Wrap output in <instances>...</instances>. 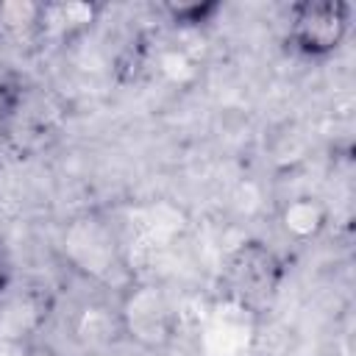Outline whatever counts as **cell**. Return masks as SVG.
Here are the masks:
<instances>
[{
  "mask_svg": "<svg viewBox=\"0 0 356 356\" xmlns=\"http://www.w3.org/2000/svg\"><path fill=\"white\" fill-rule=\"evenodd\" d=\"M22 356H61L56 348H50V345H31Z\"/></svg>",
  "mask_w": 356,
  "mask_h": 356,
  "instance_id": "cell-10",
  "label": "cell"
},
{
  "mask_svg": "<svg viewBox=\"0 0 356 356\" xmlns=\"http://www.w3.org/2000/svg\"><path fill=\"white\" fill-rule=\"evenodd\" d=\"M159 11L175 28L200 31L222 11V3H217V0H167V3L159 6Z\"/></svg>",
  "mask_w": 356,
  "mask_h": 356,
  "instance_id": "cell-8",
  "label": "cell"
},
{
  "mask_svg": "<svg viewBox=\"0 0 356 356\" xmlns=\"http://www.w3.org/2000/svg\"><path fill=\"white\" fill-rule=\"evenodd\" d=\"M120 334L145 350H164L175 337V312L161 286L150 281H134L117 300Z\"/></svg>",
  "mask_w": 356,
  "mask_h": 356,
  "instance_id": "cell-2",
  "label": "cell"
},
{
  "mask_svg": "<svg viewBox=\"0 0 356 356\" xmlns=\"http://www.w3.org/2000/svg\"><path fill=\"white\" fill-rule=\"evenodd\" d=\"M11 278H14V267H11V259H8L6 248L0 245V298H3L6 289L11 286Z\"/></svg>",
  "mask_w": 356,
  "mask_h": 356,
  "instance_id": "cell-9",
  "label": "cell"
},
{
  "mask_svg": "<svg viewBox=\"0 0 356 356\" xmlns=\"http://www.w3.org/2000/svg\"><path fill=\"white\" fill-rule=\"evenodd\" d=\"M331 222V209L320 195L300 192L286 197L278 206V228L292 242H312L317 239Z\"/></svg>",
  "mask_w": 356,
  "mask_h": 356,
  "instance_id": "cell-6",
  "label": "cell"
},
{
  "mask_svg": "<svg viewBox=\"0 0 356 356\" xmlns=\"http://www.w3.org/2000/svg\"><path fill=\"white\" fill-rule=\"evenodd\" d=\"M353 8L342 0H300L289 8L286 44L303 58L334 56L350 33Z\"/></svg>",
  "mask_w": 356,
  "mask_h": 356,
  "instance_id": "cell-1",
  "label": "cell"
},
{
  "mask_svg": "<svg viewBox=\"0 0 356 356\" xmlns=\"http://www.w3.org/2000/svg\"><path fill=\"white\" fill-rule=\"evenodd\" d=\"M53 131V108L33 86H0V134L17 153H33Z\"/></svg>",
  "mask_w": 356,
  "mask_h": 356,
  "instance_id": "cell-3",
  "label": "cell"
},
{
  "mask_svg": "<svg viewBox=\"0 0 356 356\" xmlns=\"http://www.w3.org/2000/svg\"><path fill=\"white\" fill-rule=\"evenodd\" d=\"M281 278V264L270 248L261 242H242L228 259V281L231 289L245 300H261L275 292Z\"/></svg>",
  "mask_w": 356,
  "mask_h": 356,
  "instance_id": "cell-4",
  "label": "cell"
},
{
  "mask_svg": "<svg viewBox=\"0 0 356 356\" xmlns=\"http://www.w3.org/2000/svg\"><path fill=\"white\" fill-rule=\"evenodd\" d=\"M103 14L100 3L83 0H47L39 14V44L42 42H72L86 33Z\"/></svg>",
  "mask_w": 356,
  "mask_h": 356,
  "instance_id": "cell-5",
  "label": "cell"
},
{
  "mask_svg": "<svg viewBox=\"0 0 356 356\" xmlns=\"http://www.w3.org/2000/svg\"><path fill=\"white\" fill-rule=\"evenodd\" d=\"M39 14L36 0H0V44H39Z\"/></svg>",
  "mask_w": 356,
  "mask_h": 356,
  "instance_id": "cell-7",
  "label": "cell"
}]
</instances>
